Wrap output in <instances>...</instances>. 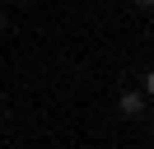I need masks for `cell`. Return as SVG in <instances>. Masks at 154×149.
Masks as SVG:
<instances>
[{
    "mask_svg": "<svg viewBox=\"0 0 154 149\" xmlns=\"http://www.w3.org/2000/svg\"><path fill=\"white\" fill-rule=\"evenodd\" d=\"M117 107H122V117H140V112H145V93H135V89H126L122 98H117Z\"/></svg>",
    "mask_w": 154,
    "mask_h": 149,
    "instance_id": "obj_1",
    "label": "cell"
},
{
    "mask_svg": "<svg viewBox=\"0 0 154 149\" xmlns=\"http://www.w3.org/2000/svg\"><path fill=\"white\" fill-rule=\"evenodd\" d=\"M145 93H149V98H154V70L145 74Z\"/></svg>",
    "mask_w": 154,
    "mask_h": 149,
    "instance_id": "obj_2",
    "label": "cell"
},
{
    "mask_svg": "<svg viewBox=\"0 0 154 149\" xmlns=\"http://www.w3.org/2000/svg\"><path fill=\"white\" fill-rule=\"evenodd\" d=\"M140 5H145V9H154V0H140Z\"/></svg>",
    "mask_w": 154,
    "mask_h": 149,
    "instance_id": "obj_3",
    "label": "cell"
},
{
    "mask_svg": "<svg viewBox=\"0 0 154 149\" xmlns=\"http://www.w3.org/2000/svg\"><path fill=\"white\" fill-rule=\"evenodd\" d=\"M0 28H5V9H0Z\"/></svg>",
    "mask_w": 154,
    "mask_h": 149,
    "instance_id": "obj_4",
    "label": "cell"
}]
</instances>
